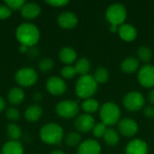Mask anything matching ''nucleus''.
Instances as JSON below:
<instances>
[{
	"label": "nucleus",
	"mask_w": 154,
	"mask_h": 154,
	"mask_svg": "<svg viewBox=\"0 0 154 154\" xmlns=\"http://www.w3.org/2000/svg\"><path fill=\"white\" fill-rule=\"evenodd\" d=\"M117 125H118L119 133L123 136H125L128 138L135 136L139 130V125L137 122L134 119L129 118V117L120 119Z\"/></svg>",
	"instance_id": "nucleus-10"
},
{
	"label": "nucleus",
	"mask_w": 154,
	"mask_h": 154,
	"mask_svg": "<svg viewBox=\"0 0 154 154\" xmlns=\"http://www.w3.org/2000/svg\"><path fill=\"white\" fill-rule=\"evenodd\" d=\"M1 154H23V147L18 141H10L5 143Z\"/></svg>",
	"instance_id": "nucleus-21"
},
{
	"label": "nucleus",
	"mask_w": 154,
	"mask_h": 154,
	"mask_svg": "<svg viewBox=\"0 0 154 154\" xmlns=\"http://www.w3.org/2000/svg\"><path fill=\"white\" fill-rule=\"evenodd\" d=\"M93 77H94V79L97 84H104V83L108 81L109 77H110V73L106 68L99 67L95 70Z\"/></svg>",
	"instance_id": "nucleus-26"
},
{
	"label": "nucleus",
	"mask_w": 154,
	"mask_h": 154,
	"mask_svg": "<svg viewBox=\"0 0 154 154\" xmlns=\"http://www.w3.org/2000/svg\"><path fill=\"white\" fill-rule=\"evenodd\" d=\"M57 23L58 24L66 30L73 29L77 26L79 23V19L76 14L70 11H65L60 13L57 17Z\"/></svg>",
	"instance_id": "nucleus-13"
},
{
	"label": "nucleus",
	"mask_w": 154,
	"mask_h": 154,
	"mask_svg": "<svg viewBox=\"0 0 154 154\" xmlns=\"http://www.w3.org/2000/svg\"><path fill=\"white\" fill-rule=\"evenodd\" d=\"M50 154H65L64 152H62L61 150H55V151H52Z\"/></svg>",
	"instance_id": "nucleus-43"
},
{
	"label": "nucleus",
	"mask_w": 154,
	"mask_h": 154,
	"mask_svg": "<svg viewBox=\"0 0 154 154\" xmlns=\"http://www.w3.org/2000/svg\"><path fill=\"white\" fill-rule=\"evenodd\" d=\"M42 115V108L39 105H32L27 107L24 113V117L29 122L38 121Z\"/></svg>",
	"instance_id": "nucleus-20"
},
{
	"label": "nucleus",
	"mask_w": 154,
	"mask_h": 154,
	"mask_svg": "<svg viewBox=\"0 0 154 154\" xmlns=\"http://www.w3.org/2000/svg\"><path fill=\"white\" fill-rule=\"evenodd\" d=\"M118 34L120 38L125 42H133L137 38V30L136 28L130 23H123L118 27Z\"/></svg>",
	"instance_id": "nucleus-16"
},
{
	"label": "nucleus",
	"mask_w": 154,
	"mask_h": 154,
	"mask_svg": "<svg viewBox=\"0 0 154 154\" xmlns=\"http://www.w3.org/2000/svg\"><path fill=\"white\" fill-rule=\"evenodd\" d=\"M41 6L36 3H25L21 9V15L26 20H32L39 16Z\"/></svg>",
	"instance_id": "nucleus-17"
},
{
	"label": "nucleus",
	"mask_w": 154,
	"mask_h": 154,
	"mask_svg": "<svg viewBox=\"0 0 154 154\" xmlns=\"http://www.w3.org/2000/svg\"><path fill=\"white\" fill-rule=\"evenodd\" d=\"M106 130H107V126L105 124H103L102 122H98L95 125V126L92 130V133L96 138H103Z\"/></svg>",
	"instance_id": "nucleus-30"
},
{
	"label": "nucleus",
	"mask_w": 154,
	"mask_h": 154,
	"mask_svg": "<svg viewBox=\"0 0 154 154\" xmlns=\"http://www.w3.org/2000/svg\"><path fill=\"white\" fill-rule=\"evenodd\" d=\"M98 84L92 75L87 74L80 76L76 82L75 92L77 96L82 99L91 98L97 91Z\"/></svg>",
	"instance_id": "nucleus-2"
},
{
	"label": "nucleus",
	"mask_w": 154,
	"mask_h": 154,
	"mask_svg": "<svg viewBox=\"0 0 154 154\" xmlns=\"http://www.w3.org/2000/svg\"><path fill=\"white\" fill-rule=\"evenodd\" d=\"M81 108L83 109V111L86 112V114H93L96 113L97 110H99L100 106H99V102L95 99V98H88L85 99L82 104H81Z\"/></svg>",
	"instance_id": "nucleus-25"
},
{
	"label": "nucleus",
	"mask_w": 154,
	"mask_h": 154,
	"mask_svg": "<svg viewBox=\"0 0 154 154\" xmlns=\"http://www.w3.org/2000/svg\"><path fill=\"white\" fill-rule=\"evenodd\" d=\"M79 106L74 100H63L56 106V113L59 116L65 119H71L78 116Z\"/></svg>",
	"instance_id": "nucleus-7"
},
{
	"label": "nucleus",
	"mask_w": 154,
	"mask_h": 154,
	"mask_svg": "<svg viewBox=\"0 0 154 154\" xmlns=\"http://www.w3.org/2000/svg\"><path fill=\"white\" fill-rule=\"evenodd\" d=\"M143 115L146 118L152 119L154 118V106L150 105V106H145L143 108Z\"/></svg>",
	"instance_id": "nucleus-37"
},
{
	"label": "nucleus",
	"mask_w": 154,
	"mask_h": 154,
	"mask_svg": "<svg viewBox=\"0 0 154 154\" xmlns=\"http://www.w3.org/2000/svg\"><path fill=\"white\" fill-rule=\"evenodd\" d=\"M54 67V62L50 58H45L42 59L40 62H39V69L42 72H49L51 71Z\"/></svg>",
	"instance_id": "nucleus-31"
},
{
	"label": "nucleus",
	"mask_w": 154,
	"mask_h": 154,
	"mask_svg": "<svg viewBox=\"0 0 154 154\" xmlns=\"http://www.w3.org/2000/svg\"><path fill=\"white\" fill-rule=\"evenodd\" d=\"M64 137V132L62 127L55 123H49L44 125L40 130L41 140L51 145H59Z\"/></svg>",
	"instance_id": "nucleus-3"
},
{
	"label": "nucleus",
	"mask_w": 154,
	"mask_h": 154,
	"mask_svg": "<svg viewBox=\"0 0 154 154\" xmlns=\"http://www.w3.org/2000/svg\"><path fill=\"white\" fill-rule=\"evenodd\" d=\"M19 50H20V51H21V52H26V51H28V47L23 46V45H21V46H20V48H19Z\"/></svg>",
	"instance_id": "nucleus-42"
},
{
	"label": "nucleus",
	"mask_w": 154,
	"mask_h": 154,
	"mask_svg": "<svg viewBox=\"0 0 154 154\" xmlns=\"http://www.w3.org/2000/svg\"><path fill=\"white\" fill-rule=\"evenodd\" d=\"M59 58L64 64L70 65L77 60V52L71 47H64L60 51Z\"/></svg>",
	"instance_id": "nucleus-19"
},
{
	"label": "nucleus",
	"mask_w": 154,
	"mask_h": 154,
	"mask_svg": "<svg viewBox=\"0 0 154 154\" xmlns=\"http://www.w3.org/2000/svg\"><path fill=\"white\" fill-rule=\"evenodd\" d=\"M152 58V51L147 46H141L137 51V59L146 64H149Z\"/></svg>",
	"instance_id": "nucleus-27"
},
{
	"label": "nucleus",
	"mask_w": 154,
	"mask_h": 154,
	"mask_svg": "<svg viewBox=\"0 0 154 154\" xmlns=\"http://www.w3.org/2000/svg\"><path fill=\"white\" fill-rule=\"evenodd\" d=\"M6 133L12 141H17L22 134L21 128L15 124H9L6 127Z\"/></svg>",
	"instance_id": "nucleus-29"
},
{
	"label": "nucleus",
	"mask_w": 154,
	"mask_h": 154,
	"mask_svg": "<svg viewBox=\"0 0 154 154\" xmlns=\"http://www.w3.org/2000/svg\"><path fill=\"white\" fill-rule=\"evenodd\" d=\"M15 36L21 45L29 48L34 46L39 42L40 31L36 25L30 23H24L17 27Z\"/></svg>",
	"instance_id": "nucleus-1"
},
{
	"label": "nucleus",
	"mask_w": 154,
	"mask_h": 154,
	"mask_svg": "<svg viewBox=\"0 0 154 154\" xmlns=\"http://www.w3.org/2000/svg\"><path fill=\"white\" fill-rule=\"evenodd\" d=\"M12 14V10L6 5H0V20L8 18Z\"/></svg>",
	"instance_id": "nucleus-35"
},
{
	"label": "nucleus",
	"mask_w": 154,
	"mask_h": 154,
	"mask_svg": "<svg viewBox=\"0 0 154 154\" xmlns=\"http://www.w3.org/2000/svg\"><path fill=\"white\" fill-rule=\"evenodd\" d=\"M99 116L101 122L106 126H113L118 124L121 117L120 107L114 102L104 103L99 108Z\"/></svg>",
	"instance_id": "nucleus-4"
},
{
	"label": "nucleus",
	"mask_w": 154,
	"mask_h": 154,
	"mask_svg": "<svg viewBox=\"0 0 154 154\" xmlns=\"http://www.w3.org/2000/svg\"><path fill=\"white\" fill-rule=\"evenodd\" d=\"M25 4L23 0H5V5H6L11 10H21L23 5Z\"/></svg>",
	"instance_id": "nucleus-33"
},
{
	"label": "nucleus",
	"mask_w": 154,
	"mask_h": 154,
	"mask_svg": "<svg viewBox=\"0 0 154 154\" xmlns=\"http://www.w3.org/2000/svg\"><path fill=\"white\" fill-rule=\"evenodd\" d=\"M104 141L108 146H116L120 142V136L116 130L114 128H107L104 136Z\"/></svg>",
	"instance_id": "nucleus-23"
},
{
	"label": "nucleus",
	"mask_w": 154,
	"mask_h": 154,
	"mask_svg": "<svg viewBox=\"0 0 154 154\" xmlns=\"http://www.w3.org/2000/svg\"><path fill=\"white\" fill-rule=\"evenodd\" d=\"M7 97L12 105H20L24 99V92L21 88H13L9 91Z\"/></svg>",
	"instance_id": "nucleus-22"
},
{
	"label": "nucleus",
	"mask_w": 154,
	"mask_h": 154,
	"mask_svg": "<svg viewBox=\"0 0 154 154\" xmlns=\"http://www.w3.org/2000/svg\"><path fill=\"white\" fill-rule=\"evenodd\" d=\"M48 5L55 6V7H62L68 5L69 2V0H47L45 1Z\"/></svg>",
	"instance_id": "nucleus-36"
},
{
	"label": "nucleus",
	"mask_w": 154,
	"mask_h": 154,
	"mask_svg": "<svg viewBox=\"0 0 154 154\" xmlns=\"http://www.w3.org/2000/svg\"><path fill=\"white\" fill-rule=\"evenodd\" d=\"M120 68H121V70L125 74H132L136 71L138 72L140 69L139 60L135 57L129 56L125 58V60H123V61L121 62Z\"/></svg>",
	"instance_id": "nucleus-18"
},
{
	"label": "nucleus",
	"mask_w": 154,
	"mask_h": 154,
	"mask_svg": "<svg viewBox=\"0 0 154 154\" xmlns=\"http://www.w3.org/2000/svg\"><path fill=\"white\" fill-rule=\"evenodd\" d=\"M5 108V102L3 99V97H0V112H2Z\"/></svg>",
	"instance_id": "nucleus-40"
},
{
	"label": "nucleus",
	"mask_w": 154,
	"mask_h": 154,
	"mask_svg": "<svg viewBox=\"0 0 154 154\" xmlns=\"http://www.w3.org/2000/svg\"><path fill=\"white\" fill-rule=\"evenodd\" d=\"M74 68L77 71V74H79L80 76L87 75V74H88V72L91 69V63L87 58L82 57V58H79L76 61Z\"/></svg>",
	"instance_id": "nucleus-24"
},
{
	"label": "nucleus",
	"mask_w": 154,
	"mask_h": 154,
	"mask_svg": "<svg viewBox=\"0 0 154 154\" xmlns=\"http://www.w3.org/2000/svg\"><path fill=\"white\" fill-rule=\"evenodd\" d=\"M111 32H118V26H115V25H110L109 28Z\"/></svg>",
	"instance_id": "nucleus-41"
},
{
	"label": "nucleus",
	"mask_w": 154,
	"mask_h": 154,
	"mask_svg": "<svg viewBox=\"0 0 154 154\" xmlns=\"http://www.w3.org/2000/svg\"><path fill=\"white\" fill-rule=\"evenodd\" d=\"M46 88L48 92L53 96H61L67 90V84L63 79L53 76L48 79L46 82Z\"/></svg>",
	"instance_id": "nucleus-11"
},
{
	"label": "nucleus",
	"mask_w": 154,
	"mask_h": 154,
	"mask_svg": "<svg viewBox=\"0 0 154 154\" xmlns=\"http://www.w3.org/2000/svg\"><path fill=\"white\" fill-rule=\"evenodd\" d=\"M60 73H61L62 78H64L66 79H70L77 75V71H76L75 68L71 65H67V66L63 67L61 69Z\"/></svg>",
	"instance_id": "nucleus-32"
},
{
	"label": "nucleus",
	"mask_w": 154,
	"mask_h": 154,
	"mask_svg": "<svg viewBox=\"0 0 154 154\" xmlns=\"http://www.w3.org/2000/svg\"><path fill=\"white\" fill-rule=\"evenodd\" d=\"M125 152V154H148L149 147L145 141L135 138L127 143Z\"/></svg>",
	"instance_id": "nucleus-14"
},
{
	"label": "nucleus",
	"mask_w": 154,
	"mask_h": 154,
	"mask_svg": "<svg viewBox=\"0 0 154 154\" xmlns=\"http://www.w3.org/2000/svg\"><path fill=\"white\" fill-rule=\"evenodd\" d=\"M148 101L152 106H154V88L151 89L148 94Z\"/></svg>",
	"instance_id": "nucleus-38"
},
{
	"label": "nucleus",
	"mask_w": 154,
	"mask_h": 154,
	"mask_svg": "<svg viewBox=\"0 0 154 154\" xmlns=\"http://www.w3.org/2000/svg\"><path fill=\"white\" fill-rule=\"evenodd\" d=\"M96 125L95 118L89 114H83L79 116L74 123L76 130L79 133L87 134L93 130Z\"/></svg>",
	"instance_id": "nucleus-12"
},
{
	"label": "nucleus",
	"mask_w": 154,
	"mask_h": 154,
	"mask_svg": "<svg viewBox=\"0 0 154 154\" xmlns=\"http://www.w3.org/2000/svg\"><path fill=\"white\" fill-rule=\"evenodd\" d=\"M65 143L69 147H76L82 143L81 135L78 132H70L64 138Z\"/></svg>",
	"instance_id": "nucleus-28"
},
{
	"label": "nucleus",
	"mask_w": 154,
	"mask_h": 154,
	"mask_svg": "<svg viewBox=\"0 0 154 154\" xmlns=\"http://www.w3.org/2000/svg\"><path fill=\"white\" fill-rule=\"evenodd\" d=\"M137 79L139 84L145 88H154V66L152 64H145L142 66L137 73Z\"/></svg>",
	"instance_id": "nucleus-9"
},
{
	"label": "nucleus",
	"mask_w": 154,
	"mask_h": 154,
	"mask_svg": "<svg viewBox=\"0 0 154 154\" xmlns=\"http://www.w3.org/2000/svg\"><path fill=\"white\" fill-rule=\"evenodd\" d=\"M127 17L126 7L121 3H114L110 5L106 11V18L110 25L120 26L125 23Z\"/></svg>",
	"instance_id": "nucleus-5"
},
{
	"label": "nucleus",
	"mask_w": 154,
	"mask_h": 154,
	"mask_svg": "<svg viewBox=\"0 0 154 154\" xmlns=\"http://www.w3.org/2000/svg\"><path fill=\"white\" fill-rule=\"evenodd\" d=\"M14 79L21 87H32L37 82L38 75L32 68H22L15 73Z\"/></svg>",
	"instance_id": "nucleus-8"
},
{
	"label": "nucleus",
	"mask_w": 154,
	"mask_h": 154,
	"mask_svg": "<svg viewBox=\"0 0 154 154\" xmlns=\"http://www.w3.org/2000/svg\"><path fill=\"white\" fill-rule=\"evenodd\" d=\"M42 94H41L40 92H36V93H34V95H33V99H34L35 101L39 102V101H41V100H42Z\"/></svg>",
	"instance_id": "nucleus-39"
},
{
	"label": "nucleus",
	"mask_w": 154,
	"mask_h": 154,
	"mask_svg": "<svg viewBox=\"0 0 154 154\" xmlns=\"http://www.w3.org/2000/svg\"><path fill=\"white\" fill-rule=\"evenodd\" d=\"M5 116L11 121H17L20 118V112L14 107H9L5 112Z\"/></svg>",
	"instance_id": "nucleus-34"
},
{
	"label": "nucleus",
	"mask_w": 154,
	"mask_h": 154,
	"mask_svg": "<svg viewBox=\"0 0 154 154\" xmlns=\"http://www.w3.org/2000/svg\"><path fill=\"white\" fill-rule=\"evenodd\" d=\"M146 104L144 96L137 90L128 92L123 98L124 107L130 112H137L143 109Z\"/></svg>",
	"instance_id": "nucleus-6"
},
{
	"label": "nucleus",
	"mask_w": 154,
	"mask_h": 154,
	"mask_svg": "<svg viewBox=\"0 0 154 154\" xmlns=\"http://www.w3.org/2000/svg\"><path fill=\"white\" fill-rule=\"evenodd\" d=\"M101 145L95 139H87L78 147V154H101Z\"/></svg>",
	"instance_id": "nucleus-15"
}]
</instances>
